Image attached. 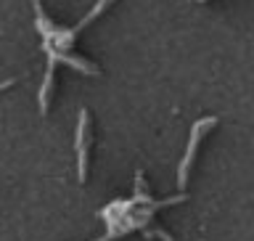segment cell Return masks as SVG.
I'll return each mask as SVG.
<instances>
[{"instance_id": "3", "label": "cell", "mask_w": 254, "mask_h": 241, "mask_svg": "<svg viewBox=\"0 0 254 241\" xmlns=\"http://www.w3.org/2000/svg\"><path fill=\"white\" fill-rule=\"evenodd\" d=\"M53 72H56V61L48 59V72H45V82L40 87V114L48 111V101H51V93H53Z\"/></svg>"}, {"instance_id": "2", "label": "cell", "mask_w": 254, "mask_h": 241, "mask_svg": "<svg viewBox=\"0 0 254 241\" xmlns=\"http://www.w3.org/2000/svg\"><path fill=\"white\" fill-rule=\"evenodd\" d=\"M85 130H87V111H79V127H77V157H79V183L87 178V149H85Z\"/></svg>"}, {"instance_id": "1", "label": "cell", "mask_w": 254, "mask_h": 241, "mask_svg": "<svg viewBox=\"0 0 254 241\" xmlns=\"http://www.w3.org/2000/svg\"><path fill=\"white\" fill-rule=\"evenodd\" d=\"M212 125H217V117H204L190 127V141H188L186 157H183V162H180V175H178L180 188H186V183H188V170H190V164H193V157H196V149H198V141H201L204 127H212Z\"/></svg>"}, {"instance_id": "4", "label": "cell", "mask_w": 254, "mask_h": 241, "mask_svg": "<svg viewBox=\"0 0 254 241\" xmlns=\"http://www.w3.org/2000/svg\"><path fill=\"white\" fill-rule=\"evenodd\" d=\"M101 241H106V239H101Z\"/></svg>"}]
</instances>
